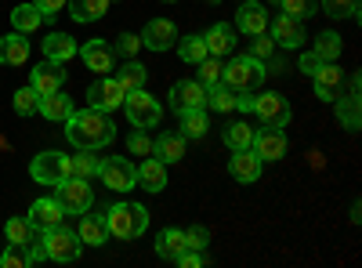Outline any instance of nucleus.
<instances>
[{
  "label": "nucleus",
  "mask_w": 362,
  "mask_h": 268,
  "mask_svg": "<svg viewBox=\"0 0 362 268\" xmlns=\"http://www.w3.org/2000/svg\"><path fill=\"white\" fill-rule=\"evenodd\" d=\"M272 40H276V47H283V51H290V47H300L308 40V33H305V22L300 18H290V15H283L279 11V18L272 22V33H268Z\"/></svg>",
  "instance_id": "16"
},
{
  "label": "nucleus",
  "mask_w": 362,
  "mask_h": 268,
  "mask_svg": "<svg viewBox=\"0 0 362 268\" xmlns=\"http://www.w3.org/2000/svg\"><path fill=\"white\" fill-rule=\"evenodd\" d=\"M319 66H322V62H319V58H315L312 51H305V54H300V73H305V76H312Z\"/></svg>",
  "instance_id": "51"
},
{
  "label": "nucleus",
  "mask_w": 362,
  "mask_h": 268,
  "mask_svg": "<svg viewBox=\"0 0 362 268\" xmlns=\"http://www.w3.org/2000/svg\"><path fill=\"white\" fill-rule=\"evenodd\" d=\"M153 156L163 163H177L185 160V134H160L153 141Z\"/></svg>",
  "instance_id": "25"
},
{
  "label": "nucleus",
  "mask_w": 362,
  "mask_h": 268,
  "mask_svg": "<svg viewBox=\"0 0 362 268\" xmlns=\"http://www.w3.org/2000/svg\"><path fill=\"white\" fill-rule=\"evenodd\" d=\"M54 199H58V206H62L66 214H76V218H80L83 211H90L95 192H90L87 177H66V182L54 185Z\"/></svg>",
  "instance_id": "6"
},
{
  "label": "nucleus",
  "mask_w": 362,
  "mask_h": 268,
  "mask_svg": "<svg viewBox=\"0 0 362 268\" xmlns=\"http://www.w3.org/2000/svg\"><path fill=\"white\" fill-rule=\"evenodd\" d=\"M163 4H174V0H163Z\"/></svg>",
  "instance_id": "52"
},
{
  "label": "nucleus",
  "mask_w": 362,
  "mask_h": 268,
  "mask_svg": "<svg viewBox=\"0 0 362 268\" xmlns=\"http://www.w3.org/2000/svg\"><path fill=\"white\" fill-rule=\"evenodd\" d=\"M210 243V232L203 228V225H192V228H185V247L189 250H203Z\"/></svg>",
  "instance_id": "47"
},
{
  "label": "nucleus",
  "mask_w": 362,
  "mask_h": 268,
  "mask_svg": "<svg viewBox=\"0 0 362 268\" xmlns=\"http://www.w3.org/2000/svg\"><path fill=\"white\" fill-rule=\"evenodd\" d=\"M127 112V120H131V127H138V131H145V127H156L160 120H163V105L145 91V87H138V91H127L124 95V105H119Z\"/></svg>",
  "instance_id": "3"
},
{
  "label": "nucleus",
  "mask_w": 362,
  "mask_h": 268,
  "mask_svg": "<svg viewBox=\"0 0 362 268\" xmlns=\"http://www.w3.org/2000/svg\"><path fill=\"white\" fill-rule=\"evenodd\" d=\"M254 116H257L261 124H268V127H286L290 116H293V109H290V102H286L283 95L264 91V95L254 98Z\"/></svg>",
  "instance_id": "9"
},
{
  "label": "nucleus",
  "mask_w": 362,
  "mask_h": 268,
  "mask_svg": "<svg viewBox=\"0 0 362 268\" xmlns=\"http://www.w3.org/2000/svg\"><path fill=\"white\" fill-rule=\"evenodd\" d=\"M80 240L83 243H90V247H102V243H109V228H105V221H102V214H87L83 211V218H80Z\"/></svg>",
  "instance_id": "27"
},
{
  "label": "nucleus",
  "mask_w": 362,
  "mask_h": 268,
  "mask_svg": "<svg viewBox=\"0 0 362 268\" xmlns=\"http://www.w3.org/2000/svg\"><path fill=\"white\" fill-rule=\"evenodd\" d=\"M102 221H105L109 235H116V240H138L148 228V211L141 203H112V206H105Z\"/></svg>",
  "instance_id": "2"
},
{
  "label": "nucleus",
  "mask_w": 362,
  "mask_h": 268,
  "mask_svg": "<svg viewBox=\"0 0 362 268\" xmlns=\"http://www.w3.org/2000/svg\"><path fill=\"white\" fill-rule=\"evenodd\" d=\"M0 264H4V268H25L29 264V250L18 247V243H8V250L0 254Z\"/></svg>",
  "instance_id": "44"
},
{
  "label": "nucleus",
  "mask_w": 362,
  "mask_h": 268,
  "mask_svg": "<svg viewBox=\"0 0 362 268\" xmlns=\"http://www.w3.org/2000/svg\"><path fill=\"white\" fill-rule=\"evenodd\" d=\"M15 112L18 116H33L37 109H40V95L33 91V87H22V91H15Z\"/></svg>",
  "instance_id": "41"
},
{
  "label": "nucleus",
  "mask_w": 362,
  "mask_h": 268,
  "mask_svg": "<svg viewBox=\"0 0 362 268\" xmlns=\"http://www.w3.org/2000/svg\"><path fill=\"white\" fill-rule=\"evenodd\" d=\"M250 141H254V127L247 124V120H235V124H228L225 127V145L232 148H250Z\"/></svg>",
  "instance_id": "37"
},
{
  "label": "nucleus",
  "mask_w": 362,
  "mask_h": 268,
  "mask_svg": "<svg viewBox=\"0 0 362 268\" xmlns=\"http://www.w3.org/2000/svg\"><path fill=\"white\" fill-rule=\"evenodd\" d=\"M312 83H315V98L337 102V98H341V83H344V69H341L337 62H322V66L312 73Z\"/></svg>",
  "instance_id": "15"
},
{
  "label": "nucleus",
  "mask_w": 362,
  "mask_h": 268,
  "mask_svg": "<svg viewBox=\"0 0 362 268\" xmlns=\"http://www.w3.org/2000/svg\"><path fill=\"white\" fill-rule=\"evenodd\" d=\"M62 218H66V211L58 206V199H37L33 206H29V221H33V228H54V225H62Z\"/></svg>",
  "instance_id": "21"
},
{
  "label": "nucleus",
  "mask_w": 362,
  "mask_h": 268,
  "mask_svg": "<svg viewBox=\"0 0 362 268\" xmlns=\"http://www.w3.org/2000/svg\"><path fill=\"white\" fill-rule=\"evenodd\" d=\"M319 4L329 18H344V15L358 18V0H319Z\"/></svg>",
  "instance_id": "42"
},
{
  "label": "nucleus",
  "mask_w": 362,
  "mask_h": 268,
  "mask_svg": "<svg viewBox=\"0 0 362 268\" xmlns=\"http://www.w3.org/2000/svg\"><path fill=\"white\" fill-rule=\"evenodd\" d=\"M221 80L235 91H254L264 83V62H257L254 54H235L232 62L221 69Z\"/></svg>",
  "instance_id": "4"
},
{
  "label": "nucleus",
  "mask_w": 362,
  "mask_h": 268,
  "mask_svg": "<svg viewBox=\"0 0 362 268\" xmlns=\"http://www.w3.org/2000/svg\"><path fill=\"white\" fill-rule=\"evenodd\" d=\"M235 29L247 37H257V33H268V11L261 4H250V0H243L235 11Z\"/></svg>",
  "instance_id": "19"
},
{
  "label": "nucleus",
  "mask_w": 362,
  "mask_h": 268,
  "mask_svg": "<svg viewBox=\"0 0 362 268\" xmlns=\"http://www.w3.org/2000/svg\"><path fill=\"white\" fill-rule=\"evenodd\" d=\"M127 148H131V156H153V141L145 138V131L134 127V134L127 138Z\"/></svg>",
  "instance_id": "46"
},
{
  "label": "nucleus",
  "mask_w": 362,
  "mask_h": 268,
  "mask_svg": "<svg viewBox=\"0 0 362 268\" xmlns=\"http://www.w3.org/2000/svg\"><path fill=\"white\" fill-rule=\"evenodd\" d=\"M66 138L76 145V148H90V153H98L105 148L112 138H116V127H112V116L109 112H98V109H73L66 116Z\"/></svg>",
  "instance_id": "1"
},
{
  "label": "nucleus",
  "mask_w": 362,
  "mask_h": 268,
  "mask_svg": "<svg viewBox=\"0 0 362 268\" xmlns=\"http://www.w3.org/2000/svg\"><path fill=\"white\" fill-rule=\"evenodd\" d=\"M138 185H141L145 192H163V185H167V163L156 160V156H148V160L138 167Z\"/></svg>",
  "instance_id": "23"
},
{
  "label": "nucleus",
  "mask_w": 362,
  "mask_h": 268,
  "mask_svg": "<svg viewBox=\"0 0 362 268\" xmlns=\"http://www.w3.org/2000/svg\"><path fill=\"white\" fill-rule=\"evenodd\" d=\"M250 148L261 156V163H276V160H283L286 156V134H283V127H261V131H254V141H250Z\"/></svg>",
  "instance_id": "11"
},
{
  "label": "nucleus",
  "mask_w": 362,
  "mask_h": 268,
  "mask_svg": "<svg viewBox=\"0 0 362 268\" xmlns=\"http://www.w3.org/2000/svg\"><path fill=\"white\" fill-rule=\"evenodd\" d=\"M145 80H148V69L141 62H127L124 69H116V83L124 91H138V87H145Z\"/></svg>",
  "instance_id": "36"
},
{
  "label": "nucleus",
  "mask_w": 362,
  "mask_h": 268,
  "mask_svg": "<svg viewBox=\"0 0 362 268\" xmlns=\"http://www.w3.org/2000/svg\"><path fill=\"white\" fill-rule=\"evenodd\" d=\"M98 167H102V160L90 153V148H80V156H69V163H66V174L69 177H95L98 174Z\"/></svg>",
  "instance_id": "33"
},
{
  "label": "nucleus",
  "mask_w": 362,
  "mask_h": 268,
  "mask_svg": "<svg viewBox=\"0 0 362 268\" xmlns=\"http://www.w3.org/2000/svg\"><path fill=\"white\" fill-rule=\"evenodd\" d=\"M40 51H44V58H51V62H69V58H76L80 47H76V40L69 33H47Z\"/></svg>",
  "instance_id": "22"
},
{
  "label": "nucleus",
  "mask_w": 362,
  "mask_h": 268,
  "mask_svg": "<svg viewBox=\"0 0 362 268\" xmlns=\"http://www.w3.org/2000/svg\"><path fill=\"white\" fill-rule=\"evenodd\" d=\"M341 37L334 33V29H322V33L312 40V54L319 58V62H337V58H341Z\"/></svg>",
  "instance_id": "30"
},
{
  "label": "nucleus",
  "mask_w": 362,
  "mask_h": 268,
  "mask_svg": "<svg viewBox=\"0 0 362 268\" xmlns=\"http://www.w3.org/2000/svg\"><path fill=\"white\" fill-rule=\"evenodd\" d=\"M25 58H29V40H25V33L0 37V66H22Z\"/></svg>",
  "instance_id": "24"
},
{
  "label": "nucleus",
  "mask_w": 362,
  "mask_h": 268,
  "mask_svg": "<svg viewBox=\"0 0 362 268\" xmlns=\"http://www.w3.org/2000/svg\"><path fill=\"white\" fill-rule=\"evenodd\" d=\"M33 4L40 8V15H44V22H47V18H54L58 11H62V8L69 4V0H33Z\"/></svg>",
  "instance_id": "50"
},
{
  "label": "nucleus",
  "mask_w": 362,
  "mask_h": 268,
  "mask_svg": "<svg viewBox=\"0 0 362 268\" xmlns=\"http://www.w3.org/2000/svg\"><path fill=\"white\" fill-rule=\"evenodd\" d=\"M174 44H177V25L170 18H153L141 29V47H148V51H167Z\"/></svg>",
  "instance_id": "18"
},
{
  "label": "nucleus",
  "mask_w": 362,
  "mask_h": 268,
  "mask_svg": "<svg viewBox=\"0 0 362 268\" xmlns=\"http://www.w3.org/2000/svg\"><path fill=\"white\" fill-rule=\"evenodd\" d=\"M98 177L112 189V192H131L138 185V167L127 160V156H109L102 167H98Z\"/></svg>",
  "instance_id": "7"
},
{
  "label": "nucleus",
  "mask_w": 362,
  "mask_h": 268,
  "mask_svg": "<svg viewBox=\"0 0 362 268\" xmlns=\"http://www.w3.org/2000/svg\"><path fill=\"white\" fill-rule=\"evenodd\" d=\"M250 54L257 58V62H268V58L276 54V40H272L268 33H257V37H254V44H250Z\"/></svg>",
  "instance_id": "45"
},
{
  "label": "nucleus",
  "mask_w": 362,
  "mask_h": 268,
  "mask_svg": "<svg viewBox=\"0 0 362 268\" xmlns=\"http://www.w3.org/2000/svg\"><path fill=\"white\" fill-rule=\"evenodd\" d=\"M11 25H15V33H37V29L44 25V15H40V8L29 0V4H18L15 11H11Z\"/></svg>",
  "instance_id": "28"
},
{
  "label": "nucleus",
  "mask_w": 362,
  "mask_h": 268,
  "mask_svg": "<svg viewBox=\"0 0 362 268\" xmlns=\"http://www.w3.org/2000/svg\"><path fill=\"white\" fill-rule=\"evenodd\" d=\"M109 11V0H69L73 22H98Z\"/></svg>",
  "instance_id": "34"
},
{
  "label": "nucleus",
  "mask_w": 362,
  "mask_h": 268,
  "mask_svg": "<svg viewBox=\"0 0 362 268\" xmlns=\"http://www.w3.org/2000/svg\"><path fill=\"white\" fill-rule=\"evenodd\" d=\"M181 268H199V264H206V257H203V250H181L177 257H174Z\"/></svg>",
  "instance_id": "49"
},
{
  "label": "nucleus",
  "mask_w": 362,
  "mask_h": 268,
  "mask_svg": "<svg viewBox=\"0 0 362 268\" xmlns=\"http://www.w3.org/2000/svg\"><path fill=\"white\" fill-rule=\"evenodd\" d=\"M181 250H189V247H185V228H163V232L156 235V254H160V257L174 261Z\"/></svg>",
  "instance_id": "32"
},
{
  "label": "nucleus",
  "mask_w": 362,
  "mask_h": 268,
  "mask_svg": "<svg viewBox=\"0 0 362 268\" xmlns=\"http://www.w3.org/2000/svg\"><path fill=\"white\" fill-rule=\"evenodd\" d=\"M80 58H83V66L98 76H109V69H116V51H112L109 40H87L80 47Z\"/></svg>",
  "instance_id": "14"
},
{
  "label": "nucleus",
  "mask_w": 362,
  "mask_h": 268,
  "mask_svg": "<svg viewBox=\"0 0 362 268\" xmlns=\"http://www.w3.org/2000/svg\"><path fill=\"white\" fill-rule=\"evenodd\" d=\"M235 95H239L235 87H228L225 80H218V83L206 87V105L214 109V112H221V116L225 112H235Z\"/></svg>",
  "instance_id": "26"
},
{
  "label": "nucleus",
  "mask_w": 362,
  "mask_h": 268,
  "mask_svg": "<svg viewBox=\"0 0 362 268\" xmlns=\"http://www.w3.org/2000/svg\"><path fill=\"white\" fill-rule=\"evenodd\" d=\"M279 4H283V15L300 18V22H305L308 15H315V0H279Z\"/></svg>",
  "instance_id": "43"
},
{
  "label": "nucleus",
  "mask_w": 362,
  "mask_h": 268,
  "mask_svg": "<svg viewBox=\"0 0 362 268\" xmlns=\"http://www.w3.org/2000/svg\"><path fill=\"white\" fill-rule=\"evenodd\" d=\"M4 235H8V243L29 247V243L37 240V228H33V221H29V218H11V221L4 225Z\"/></svg>",
  "instance_id": "35"
},
{
  "label": "nucleus",
  "mask_w": 362,
  "mask_h": 268,
  "mask_svg": "<svg viewBox=\"0 0 362 268\" xmlns=\"http://www.w3.org/2000/svg\"><path fill=\"white\" fill-rule=\"evenodd\" d=\"M124 87L116 83V76H102V80H95L87 87V102H90V109H98V112H112V109H119L124 105Z\"/></svg>",
  "instance_id": "10"
},
{
  "label": "nucleus",
  "mask_w": 362,
  "mask_h": 268,
  "mask_svg": "<svg viewBox=\"0 0 362 268\" xmlns=\"http://www.w3.org/2000/svg\"><path fill=\"white\" fill-rule=\"evenodd\" d=\"M66 163L69 156L66 153H58V148H47V153L33 156V163H29V174H33V182L40 185H58V182H66Z\"/></svg>",
  "instance_id": "8"
},
{
  "label": "nucleus",
  "mask_w": 362,
  "mask_h": 268,
  "mask_svg": "<svg viewBox=\"0 0 362 268\" xmlns=\"http://www.w3.org/2000/svg\"><path fill=\"white\" fill-rule=\"evenodd\" d=\"M272 4H279V0H272Z\"/></svg>",
  "instance_id": "53"
},
{
  "label": "nucleus",
  "mask_w": 362,
  "mask_h": 268,
  "mask_svg": "<svg viewBox=\"0 0 362 268\" xmlns=\"http://www.w3.org/2000/svg\"><path fill=\"white\" fill-rule=\"evenodd\" d=\"M261 156L254 153V148H235L232 160H228V174L235 177L239 185H254L257 177H261Z\"/></svg>",
  "instance_id": "17"
},
{
  "label": "nucleus",
  "mask_w": 362,
  "mask_h": 268,
  "mask_svg": "<svg viewBox=\"0 0 362 268\" xmlns=\"http://www.w3.org/2000/svg\"><path fill=\"white\" fill-rule=\"evenodd\" d=\"M337 105V124L344 127V131H358L362 127V109H358V95H344V98H337L334 102Z\"/></svg>",
  "instance_id": "31"
},
{
  "label": "nucleus",
  "mask_w": 362,
  "mask_h": 268,
  "mask_svg": "<svg viewBox=\"0 0 362 268\" xmlns=\"http://www.w3.org/2000/svg\"><path fill=\"white\" fill-rule=\"evenodd\" d=\"M221 69H225V62H221V58L206 54L203 62H196V80H199L203 87H210V83H218V80H221Z\"/></svg>",
  "instance_id": "40"
},
{
  "label": "nucleus",
  "mask_w": 362,
  "mask_h": 268,
  "mask_svg": "<svg viewBox=\"0 0 362 268\" xmlns=\"http://www.w3.org/2000/svg\"><path fill=\"white\" fill-rule=\"evenodd\" d=\"M177 54H181V62H189V66H196V62H203L206 58V44H203V37H177Z\"/></svg>",
  "instance_id": "38"
},
{
  "label": "nucleus",
  "mask_w": 362,
  "mask_h": 268,
  "mask_svg": "<svg viewBox=\"0 0 362 268\" xmlns=\"http://www.w3.org/2000/svg\"><path fill=\"white\" fill-rule=\"evenodd\" d=\"M167 105H170L177 116L185 112V109H203V105H206V87H203L199 80H177V83L170 87Z\"/></svg>",
  "instance_id": "12"
},
{
  "label": "nucleus",
  "mask_w": 362,
  "mask_h": 268,
  "mask_svg": "<svg viewBox=\"0 0 362 268\" xmlns=\"http://www.w3.org/2000/svg\"><path fill=\"white\" fill-rule=\"evenodd\" d=\"M62 83H66V69H62V62H51V58H44V62L29 73V87H33L40 98L62 91Z\"/></svg>",
  "instance_id": "13"
},
{
  "label": "nucleus",
  "mask_w": 362,
  "mask_h": 268,
  "mask_svg": "<svg viewBox=\"0 0 362 268\" xmlns=\"http://www.w3.org/2000/svg\"><path fill=\"white\" fill-rule=\"evenodd\" d=\"M203 44H206V54H214V58H225L232 47H235V29L225 25V22H214L203 33Z\"/></svg>",
  "instance_id": "20"
},
{
  "label": "nucleus",
  "mask_w": 362,
  "mask_h": 268,
  "mask_svg": "<svg viewBox=\"0 0 362 268\" xmlns=\"http://www.w3.org/2000/svg\"><path fill=\"white\" fill-rule=\"evenodd\" d=\"M138 47H141V37H134V33H119V37H116V44H112V51H116V54H127V58H131V54H138Z\"/></svg>",
  "instance_id": "48"
},
{
  "label": "nucleus",
  "mask_w": 362,
  "mask_h": 268,
  "mask_svg": "<svg viewBox=\"0 0 362 268\" xmlns=\"http://www.w3.org/2000/svg\"><path fill=\"white\" fill-rule=\"evenodd\" d=\"M206 131H210V124H206L203 109H185V112H181V134H185V138H203Z\"/></svg>",
  "instance_id": "39"
},
{
  "label": "nucleus",
  "mask_w": 362,
  "mask_h": 268,
  "mask_svg": "<svg viewBox=\"0 0 362 268\" xmlns=\"http://www.w3.org/2000/svg\"><path fill=\"white\" fill-rule=\"evenodd\" d=\"M76 105H73V98L69 95H62V91H54V95H44L40 98V116H44V120H66V116L73 112Z\"/></svg>",
  "instance_id": "29"
},
{
  "label": "nucleus",
  "mask_w": 362,
  "mask_h": 268,
  "mask_svg": "<svg viewBox=\"0 0 362 268\" xmlns=\"http://www.w3.org/2000/svg\"><path fill=\"white\" fill-rule=\"evenodd\" d=\"M40 247H44V257H47V261H62V264H69V261L80 257L83 240H80L76 232H69V228H62V225H54V228H44Z\"/></svg>",
  "instance_id": "5"
}]
</instances>
